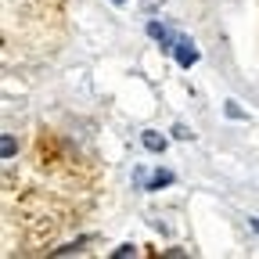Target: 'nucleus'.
Wrapping results in <instances>:
<instances>
[{
    "instance_id": "f257e3e1",
    "label": "nucleus",
    "mask_w": 259,
    "mask_h": 259,
    "mask_svg": "<svg viewBox=\"0 0 259 259\" xmlns=\"http://www.w3.org/2000/svg\"><path fill=\"white\" fill-rule=\"evenodd\" d=\"M173 58H177L180 69H191V65L198 61V47H194L191 40H184V36H177V44H173Z\"/></svg>"
},
{
    "instance_id": "f03ea898",
    "label": "nucleus",
    "mask_w": 259,
    "mask_h": 259,
    "mask_svg": "<svg viewBox=\"0 0 259 259\" xmlns=\"http://www.w3.org/2000/svg\"><path fill=\"white\" fill-rule=\"evenodd\" d=\"M148 36H151V40H158V44H166V47H173V44H177V40L169 36V29L162 25V22H148Z\"/></svg>"
},
{
    "instance_id": "7ed1b4c3",
    "label": "nucleus",
    "mask_w": 259,
    "mask_h": 259,
    "mask_svg": "<svg viewBox=\"0 0 259 259\" xmlns=\"http://www.w3.org/2000/svg\"><path fill=\"white\" fill-rule=\"evenodd\" d=\"M141 141H144V148H148V151H166V137H158L155 130H148Z\"/></svg>"
},
{
    "instance_id": "20e7f679",
    "label": "nucleus",
    "mask_w": 259,
    "mask_h": 259,
    "mask_svg": "<svg viewBox=\"0 0 259 259\" xmlns=\"http://www.w3.org/2000/svg\"><path fill=\"white\" fill-rule=\"evenodd\" d=\"M15 151H18L15 137H11V134H4V137H0V155H4V158H15Z\"/></svg>"
},
{
    "instance_id": "39448f33",
    "label": "nucleus",
    "mask_w": 259,
    "mask_h": 259,
    "mask_svg": "<svg viewBox=\"0 0 259 259\" xmlns=\"http://www.w3.org/2000/svg\"><path fill=\"white\" fill-rule=\"evenodd\" d=\"M166 184H173V173L162 169V173H155V177L148 180V191H158V187H166Z\"/></svg>"
},
{
    "instance_id": "423d86ee",
    "label": "nucleus",
    "mask_w": 259,
    "mask_h": 259,
    "mask_svg": "<svg viewBox=\"0 0 259 259\" xmlns=\"http://www.w3.org/2000/svg\"><path fill=\"white\" fill-rule=\"evenodd\" d=\"M79 245H83V241H69V245L54 248V252H58V255H72V252H79Z\"/></svg>"
},
{
    "instance_id": "0eeeda50",
    "label": "nucleus",
    "mask_w": 259,
    "mask_h": 259,
    "mask_svg": "<svg viewBox=\"0 0 259 259\" xmlns=\"http://www.w3.org/2000/svg\"><path fill=\"white\" fill-rule=\"evenodd\" d=\"M227 115H231V119H245V112H241L234 101H227Z\"/></svg>"
},
{
    "instance_id": "6e6552de",
    "label": "nucleus",
    "mask_w": 259,
    "mask_h": 259,
    "mask_svg": "<svg viewBox=\"0 0 259 259\" xmlns=\"http://www.w3.org/2000/svg\"><path fill=\"white\" fill-rule=\"evenodd\" d=\"M134 252H137L134 245H119V248H115V255H119V259H126V255H134Z\"/></svg>"
},
{
    "instance_id": "1a4fd4ad",
    "label": "nucleus",
    "mask_w": 259,
    "mask_h": 259,
    "mask_svg": "<svg viewBox=\"0 0 259 259\" xmlns=\"http://www.w3.org/2000/svg\"><path fill=\"white\" fill-rule=\"evenodd\" d=\"M173 134H177L180 141H191V134H187V126H173Z\"/></svg>"
},
{
    "instance_id": "9d476101",
    "label": "nucleus",
    "mask_w": 259,
    "mask_h": 259,
    "mask_svg": "<svg viewBox=\"0 0 259 259\" xmlns=\"http://www.w3.org/2000/svg\"><path fill=\"white\" fill-rule=\"evenodd\" d=\"M252 227H255V231H259V220H252Z\"/></svg>"
},
{
    "instance_id": "9b49d317",
    "label": "nucleus",
    "mask_w": 259,
    "mask_h": 259,
    "mask_svg": "<svg viewBox=\"0 0 259 259\" xmlns=\"http://www.w3.org/2000/svg\"><path fill=\"white\" fill-rule=\"evenodd\" d=\"M112 4H126V0H112Z\"/></svg>"
}]
</instances>
